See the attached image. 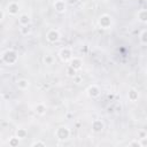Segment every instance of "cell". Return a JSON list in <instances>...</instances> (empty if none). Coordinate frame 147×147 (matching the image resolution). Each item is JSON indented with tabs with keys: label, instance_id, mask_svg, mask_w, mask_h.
Returning <instances> with one entry per match:
<instances>
[{
	"label": "cell",
	"instance_id": "cell-1",
	"mask_svg": "<svg viewBox=\"0 0 147 147\" xmlns=\"http://www.w3.org/2000/svg\"><path fill=\"white\" fill-rule=\"evenodd\" d=\"M16 59H17V56H16V53L14 51H7L4 55V61L9 63V65L14 63L16 61Z\"/></svg>",
	"mask_w": 147,
	"mask_h": 147
},
{
	"label": "cell",
	"instance_id": "cell-2",
	"mask_svg": "<svg viewBox=\"0 0 147 147\" xmlns=\"http://www.w3.org/2000/svg\"><path fill=\"white\" fill-rule=\"evenodd\" d=\"M69 130L67 129V128H59L57 130H56V137L59 138V139H61V140H65V139H67L68 137H69Z\"/></svg>",
	"mask_w": 147,
	"mask_h": 147
},
{
	"label": "cell",
	"instance_id": "cell-3",
	"mask_svg": "<svg viewBox=\"0 0 147 147\" xmlns=\"http://www.w3.org/2000/svg\"><path fill=\"white\" fill-rule=\"evenodd\" d=\"M99 23L103 29H108L110 26V24H111V18L108 15H102L100 17V20H99Z\"/></svg>",
	"mask_w": 147,
	"mask_h": 147
},
{
	"label": "cell",
	"instance_id": "cell-4",
	"mask_svg": "<svg viewBox=\"0 0 147 147\" xmlns=\"http://www.w3.org/2000/svg\"><path fill=\"white\" fill-rule=\"evenodd\" d=\"M46 38H47V40H48L49 43H55L59 38H60V35H59V32H57L56 30H49V31L47 32Z\"/></svg>",
	"mask_w": 147,
	"mask_h": 147
},
{
	"label": "cell",
	"instance_id": "cell-5",
	"mask_svg": "<svg viewBox=\"0 0 147 147\" xmlns=\"http://www.w3.org/2000/svg\"><path fill=\"white\" fill-rule=\"evenodd\" d=\"M60 57L65 62L70 60V59H71V51H70V48H68V47L62 48L61 52H60Z\"/></svg>",
	"mask_w": 147,
	"mask_h": 147
},
{
	"label": "cell",
	"instance_id": "cell-6",
	"mask_svg": "<svg viewBox=\"0 0 147 147\" xmlns=\"http://www.w3.org/2000/svg\"><path fill=\"white\" fill-rule=\"evenodd\" d=\"M54 8H55V11L57 13H63L66 11V4H65V1H62V0H57V1H55Z\"/></svg>",
	"mask_w": 147,
	"mask_h": 147
},
{
	"label": "cell",
	"instance_id": "cell-7",
	"mask_svg": "<svg viewBox=\"0 0 147 147\" xmlns=\"http://www.w3.org/2000/svg\"><path fill=\"white\" fill-rule=\"evenodd\" d=\"M18 21H20V24H21L22 26H28V24L30 23V17H29L26 14H22V15L20 16Z\"/></svg>",
	"mask_w": 147,
	"mask_h": 147
},
{
	"label": "cell",
	"instance_id": "cell-8",
	"mask_svg": "<svg viewBox=\"0 0 147 147\" xmlns=\"http://www.w3.org/2000/svg\"><path fill=\"white\" fill-rule=\"evenodd\" d=\"M89 94H90V97H92V98L98 97V96L100 94V90H99V87H97L96 85L91 86L90 89H89Z\"/></svg>",
	"mask_w": 147,
	"mask_h": 147
},
{
	"label": "cell",
	"instance_id": "cell-9",
	"mask_svg": "<svg viewBox=\"0 0 147 147\" xmlns=\"http://www.w3.org/2000/svg\"><path fill=\"white\" fill-rule=\"evenodd\" d=\"M18 11H20V7H18V5L15 4V3H12V4L8 6V12H9V14H12V15H16V14L18 13Z\"/></svg>",
	"mask_w": 147,
	"mask_h": 147
},
{
	"label": "cell",
	"instance_id": "cell-10",
	"mask_svg": "<svg viewBox=\"0 0 147 147\" xmlns=\"http://www.w3.org/2000/svg\"><path fill=\"white\" fill-rule=\"evenodd\" d=\"M71 68H74L75 70H78L82 68V61H80V59H77L75 57L74 60H71V65H70Z\"/></svg>",
	"mask_w": 147,
	"mask_h": 147
},
{
	"label": "cell",
	"instance_id": "cell-11",
	"mask_svg": "<svg viewBox=\"0 0 147 147\" xmlns=\"http://www.w3.org/2000/svg\"><path fill=\"white\" fill-rule=\"evenodd\" d=\"M92 129H93L94 132H100L103 129V123L101 121H94L93 125H92Z\"/></svg>",
	"mask_w": 147,
	"mask_h": 147
},
{
	"label": "cell",
	"instance_id": "cell-12",
	"mask_svg": "<svg viewBox=\"0 0 147 147\" xmlns=\"http://www.w3.org/2000/svg\"><path fill=\"white\" fill-rule=\"evenodd\" d=\"M138 18H139L140 22L145 23V22L147 21V11H146V9L139 11V12H138Z\"/></svg>",
	"mask_w": 147,
	"mask_h": 147
},
{
	"label": "cell",
	"instance_id": "cell-13",
	"mask_svg": "<svg viewBox=\"0 0 147 147\" xmlns=\"http://www.w3.org/2000/svg\"><path fill=\"white\" fill-rule=\"evenodd\" d=\"M128 97H129V99H130L131 101H136V100L139 98V93H138V92H137L134 89H131V90L129 91Z\"/></svg>",
	"mask_w": 147,
	"mask_h": 147
},
{
	"label": "cell",
	"instance_id": "cell-14",
	"mask_svg": "<svg viewBox=\"0 0 147 147\" xmlns=\"http://www.w3.org/2000/svg\"><path fill=\"white\" fill-rule=\"evenodd\" d=\"M17 86H18V89H21V90H25V89L29 87V82L26 79H20L17 82Z\"/></svg>",
	"mask_w": 147,
	"mask_h": 147
},
{
	"label": "cell",
	"instance_id": "cell-15",
	"mask_svg": "<svg viewBox=\"0 0 147 147\" xmlns=\"http://www.w3.org/2000/svg\"><path fill=\"white\" fill-rule=\"evenodd\" d=\"M36 111H37L38 114H44V113L46 111V107H45L43 103H39V105L36 106Z\"/></svg>",
	"mask_w": 147,
	"mask_h": 147
},
{
	"label": "cell",
	"instance_id": "cell-16",
	"mask_svg": "<svg viewBox=\"0 0 147 147\" xmlns=\"http://www.w3.org/2000/svg\"><path fill=\"white\" fill-rule=\"evenodd\" d=\"M146 35H147V31H146V30H142V32H141V36H140V43H141L142 45H146V44H147Z\"/></svg>",
	"mask_w": 147,
	"mask_h": 147
},
{
	"label": "cell",
	"instance_id": "cell-17",
	"mask_svg": "<svg viewBox=\"0 0 147 147\" xmlns=\"http://www.w3.org/2000/svg\"><path fill=\"white\" fill-rule=\"evenodd\" d=\"M67 74H68V76H70V77H74V76L76 75V70H75L74 68L69 67V68H68V70H67Z\"/></svg>",
	"mask_w": 147,
	"mask_h": 147
},
{
	"label": "cell",
	"instance_id": "cell-18",
	"mask_svg": "<svg viewBox=\"0 0 147 147\" xmlns=\"http://www.w3.org/2000/svg\"><path fill=\"white\" fill-rule=\"evenodd\" d=\"M25 134H26V132H25L24 130H18V131H17V137H18V138H24Z\"/></svg>",
	"mask_w": 147,
	"mask_h": 147
},
{
	"label": "cell",
	"instance_id": "cell-19",
	"mask_svg": "<svg viewBox=\"0 0 147 147\" xmlns=\"http://www.w3.org/2000/svg\"><path fill=\"white\" fill-rule=\"evenodd\" d=\"M52 61H53L52 56H49V55H46V57H45V62H46L47 65H51V63H52Z\"/></svg>",
	"mask_w": 147,
	"mask_h": 147
},
{
	"label": "cell",
	"instance_id": "cell-20",
	"mask_svg": "<svg viewBox=\"0 0 147 147\" xmlns=\"http://www.w3.org/2000/svg\"><path fill=\"white\" fill-rule=\"evenodd\" d=\"M21 31H22V34H24V35H26V34L30 32V30H29V28H26V26H23V28L21 29Z\"/></svg>",
	"mask_w": 147,
	"mask_h": 147
},
{
	"label": "cell",
	"instance_id": "cell-21",
	"mask_svg": "<svg viewBox=\"0 0 147 147\" xmlns=\"http://www.w3.org/2000/svg\"><path fill=\"white\" fill-rule=\"evenodd\" d=\"M130 146H138V147H141V146H140V142H138V141H133V142H130Z\"/></svg>",
	"mask_w": 147,
	"mask_h": 147
},
{
	"label": "cell",
	"instance_id": "cell-22",
	"mask_svg": "<svg viewBox=\"0 0 147 147\" xmlns=\"http://www.w3.org/2000/svg\"><path fill=\"white\" fill-rule=\"evenodd\" d=\"M77 1H78V0H67V3H68L69 5H75Z\"/></svg>",
	"mask_w": 147,
	"mask_h": 147
},
{
	"label": "cell",
	"instance_id": "cell-23",
	"mask_svg": "<svg viewBox=\"0 0 147 147\" xmlns=\"http://www.w3.org/2000/svg\"><path fill=\"white\" fill-rule=\"evenodd\" d=\"M39 145L40 146H45V144L44 142H40V141H37V142H34L32 144V146H39Z\"/></svg>",
	"mask_w": 147,
	"mask_h": 147
},
{
	"label": "cell",
	"instance_id": "cell-24",
	"mask_svg": "<svg viewBox=\"0 0 147 147\" xmlns=\"http://www.w3.org/2000/svg\"><path fill=\"white\" fill-rule=\"evenodd\" d=\"M4 16H5V14H4V12H3V11H0V21H3V18H4Z\"/></svg>",
	"mask_w": 147,
	"mask_h": 147
},
{
	"label": "cell",
	"instance_id": "cell-25",
	"mask_svg": "<svg viewBox=\"0 0 147 147\" xmlns=\"http://www.w3.org/2000/svg\"><path fill=\"white\" fill-rule=\"evenodd\" d=\"M140 137H141L140 139H142V138H146V133H145L144 131H141V132H140Z\"/></svg>",
	"mask_w": 147,
	"mask_h": 147
},
{
	"label": "cell",
	"instance_id": "cell-26",
	"mask_svg": "<svg viewBox=\"0 0 147 147\" xmlns=\"http://www.w3.org/2000/svg\"><path fill=\"white\" fill-rule=\"evenodd\" d=\"M0 101H1V97H0Z\"/></svg>",
	"mask_w": 147,
	"mask_h": 147
}]
</instances>
